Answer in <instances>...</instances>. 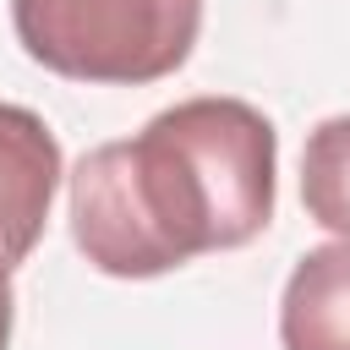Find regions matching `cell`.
I'll use <instances>...</instances> for the list:
<instances>
[{
  "instance_id": "cell-3",
  "label": "cell",
  "mask_w": 350,
  "mask_h": 350,
  "mask_svg": "<svg viewBox=\"0 0 350 350\" xmlns=\"http://www.w3.org/2000/svg\"><path fill=\"white\" fill-rule=\"evenodd\" d=\"M60 142L27 104H0V268H16L49 224L60 191Z\"/></svg>"
},
{
  "instance_id": "cell-1",
  "label": "cell",
  "mask_w": 350,
  "mask_h": 350,
  "mask_svg": "<svg viewBox=\"0 0 350 350\" xmlns=\"http://www.w3.org/2000/svg\"><path fill=\"white\" fill-rule=\"evenodd\" d=\"M273 197L279 131L257 104L224 93L159 109L66 175L71 241L109 279H159L202 252H235L268 230Z\"/></svg>"
},
{
  "instance_id": "cell-2",
  "label": "cell",
  "mask_w": 350,
  "mask_h": 350,
  "mask_svg": "<svg viewBox=\"0 0 350 350\" xmlns=\"http://www.w3.org/2000/svg\"><path fill=\"white\" fill-rule=\"evenodd\" d=\"M27 60L66 82L142 88L175 77L202 33V0H11Z\"/></svg>"
},
{
  "instance_id": "cell-6",
  "label": "cell",
  "mask_w": 350,
  "mask_h": 350,
  "mask_svg": "<svg viewBox=\"0 0 350 350\" xmlns=\"http://www.w3.org/2000/svg\"><path fill=\"white\" fill-rule=\"evenodd\" d=\"M11 328H16V290H11V268H0V350H11Z\"/></svg>"
},
{
  "instance_id": "cell-5",
  "label": "cell",
  "mask_w": 350,
  "mask_h": 350,
  "mask_svg": "<svg viewBox=\"0 0 350 350\" xmlns=\"http://www.w3.org/2000/svg\"><path fill=\"white\" fill-rule=\"evenodd\" d=\"M301 208L312 224L350 241V115H328L301 148Z\"/></svg>"
},
{
  "instance_id": "cell-4",
  "label": "cell",
  "mask_w": 350,
  "mask_h": 350,
  "mask_svg": "<svg viewBox=\"0 0 350 350\" xmlns=\"http://www.w3.org/2000/svg\"><path fill=\"white\" fill-rule=\"evenodd\" d=\"M284 350H350V241L301 252L279 295Z\"/></svg>"
}]
</instances>
